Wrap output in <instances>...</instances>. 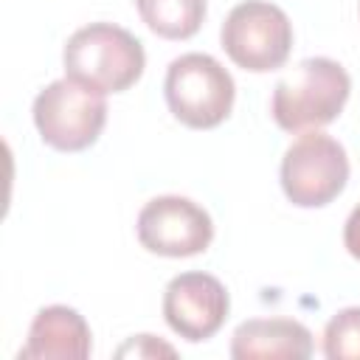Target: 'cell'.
<instances>
[{
  "mask_svg": "<svg viewBox=\"0 0 360 360\" xmlns=\"http://www.w3.org/2000/svg\"><path fill=\"white\" fill-rule=\"evenodd\" d=\"M174 354H177L174 346L158 340L155 335H135L118 349V357H174Z\"/></svg>",
  "mask_w": 360,
  "mask_h": 360,
  "instance_id": "cell-13",
  "label": "cell"
},
{
  "mask_svg": "<svg viewBox=\"0 0 360 360\" xmlns=\"http://www.w3.org/2000/svg\"><path fill=\"white\" fill-rule=\"evenodd\" d=\"M321 349L326 360H360V307L338 309L329 318Z\"/></svg>",
  "mask_w": 360,
  "mask_h": 360,
  "instance_id": "cell-12",
  "label": "cell"
},
{
  "mask_svg": "<svg viewBox=\"0 0 360 360\" xmlns=\"http://www.w3.org/2000/svg\"><path fill=\"white\" fill-rule=\"evenodd\" d=\"M143 25L163 39L194 37L208 14L205 0H135Z\"/></svg>",
  "mask_w": 360,
  "mask_h": 360,
  "instance_id": "cell-11",
  "label": "cell"
},
{
  "mask_svg": "<svg viewBox=\"0 0 360 360\" xmlns=\"http://www.w3.org/2000/svg\"><path fill=\"white\" fill-rule=\"evenodd\" d=\"M34 127L56 152H82L93 146L107 124V98L76 79H56L34 98Z\"/></svg>",
  "mask_w": 360,
  "mask_h": 360,
  "instance_id": "cell-5",
  "label": "cell"
},
{
  "mask_svg": "<svg viewBox=\"0 0 360 360\" xmlns=\"http://www.w3.org/2000/svg\"><path fill=\"white\" fill-rule=\"evenodd\" d=\"M278 180L292 205L323 208L349 183V155L338 138L321 129L301 132L281 158Z\"/></svg>",
  "mask_w": 360,
  "mask_h": 360,
  "instance_id": "cell-4",
  "label": "cell"
},
{
  "mask_svg": "<svg viewBox=\"0 0 360 360\" xmlns=\"http://www.w3.org/2000/svg\"><path fill=\"white\" fill-rule=\"evenodd\" d=\"M93 352V335L87 321L65 304L42 307L31 326L20 360H84Z\"/></svg>",
  "mask_w": 360,
  "mask_h": 360,
  "instance_id": "cell-9",
  "label": "cell"
},
{
  "mask_svg": "<svg viewBox=\"0 0 360 360\" xmlns=\"http://www.w3.org/2000/svg\"><path fill=\"white\" fill-rule=\"evenodd\" d=\"M163 96L169 112L188 129L219 127L236 98L233 76L208 53H180L169 62L163 79Z\"/></svg>",
  "mask_w": 360,
  "mask_h": 360,
  "instance_id": "cell-3",
  "label": "cell"
},
{
  "mask_svg": "<svg viewBox=\"0 0 360 360\" xmlns=\"http://www.w3.org/2000/svg\"><path fill=\"white\" fill-rule=\"evenodd\" d=\"M228 59L248 73H270L284 68L292 51V22L270 0H242L219 28Z\"/></svg>",
  "mask_w": 360,
  "mask_h": 360,
  "instance_id": "cell-6",
  "label": "cell"
},
{
  "mask_svg": "<svg viewBox=\"0 0 360 360\" xmlns=\"http://www.w3.org/2000/svg\"><path fill=\"white\" fill-rule=\"evenodd\" d=\"M65 76L104 96L129 90L146 68V51L135 34L115 22L76 28L62 48Z\"/></svg>",
  "mask_w": 360,
  "mask_h": 360,
  "instance_id": "cell-1",
  "label": "cell"
},
{
  "mask_svg": "<svg viewBox=\"0 0 360 360\" xmlns=\"http://www.w3.org/2000/svg\"><path fill=\"white\" fill-rule=\"evenodd\" d=\"M312 332L292 318H250L231 335L233 360H307Z\"/></svg>",
  "mask_w": 360,
  "mask_h": 360,
  "instance_id": "cell-10",
  "label": "cell"
},
{
  "mask_svg": "<svg viewBox=\"0 0 360 360\" xmlns=\"http://www.w3.org/2000/svg\"><path fill=\"white\" fill-rule=\"evenodd\" d=\"M135 233L141 248L155 256L188 259L205 253L214 242V219L191 197L160 194L138 211Z\"/></svg>",
  "mask_w": 360,
  "mask_h": 360,
  "instance_id": "cell-7",
  "label": "cell"
},
{
  "mask_svg": "<svg viewBox=\"0 0 360 360\" xmlns=\"http://www.w3.org/2000/svg\"><path fill=\"white\" fill-rule=\"evenodd\" d=\"M343 245H346L349 256L360 262V205H354L343 222Z\"/></svg>",
  "mask_w": 360,
  "mask_h": 360,
  "instance_id": "cell-14",
  "label": "cell"
},
{
  "mask_svg": "<svg viewBox=\"0 0 360 360\" xmlns=\"http://www.w3.org/2000/svg\"><path fill=\"white\" fill-rule=\"evenodd\" d=\"M352 93L346 68L329 56H309L281 76L270 96V115L284 132H309L332 124Z\"/></svg>",
  "mask_w": 360,
  "mask_h": 360,
  "instance_id": "cell-2",
  "label": "cell"
},
{
  "mask_svg": "<svg viewBox=\"0 0 360 360\" xmlns=\"http://www.w3.org/2000/svg\"><path fill=\"white\" fill-rule=\"evenodd\" d=\"M231 309L225 284L202 270H188L174 276L163 290V318L169 329L188 340L202 343L214 338Z\"/></svg>",
  "mask_w": 360,
  "mask_h": 360,
  "instance_id": "cell-8",
  "label": "cell"
}]
</instances>
